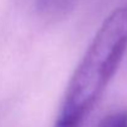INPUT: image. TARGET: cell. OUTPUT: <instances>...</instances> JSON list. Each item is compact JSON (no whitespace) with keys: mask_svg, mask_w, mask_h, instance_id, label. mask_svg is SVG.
<instances>
[{"mask_svg":"<svg viewBox=\"0 0 127 127\" xmlns=\"http://www.w3.org/2000/svg\"><path fill=\"white\" fill-rule=\"evenodd\" d=\"M127 51V5L102 21L67 85L53 127H82Z\"/></svg>","mask_w":127,"mask_h":127,"instance_id":"6da1fadb","label":"cell"},{"mask_svg":"<svg viewBox=\"0 0 127 127\" xmlns=\"http://www.w3.org/2000/svg\"><path fill=\"white\" fill-rule=\"evenodd\" d=\"M78 0H36L40 14L48 19H61L68 14Z\"/></svg>","mask_w":127,"mask_h":127,"instance_id":"7a4b0ae2","label":"cell"},{"mask_svg":"<svg viewBox=\"0 0 127 127\" xmlns=\"http://www.w3.org/2000/svg\"><path fill=\"white\" fill-rule=\"evenodd\" d=\"M96 127H127V110H119L106 115Z\"/></svg>","mask_w":127,"mask_h":127,"instance_id":"3957f363","label":"cell"}]
</instances>
